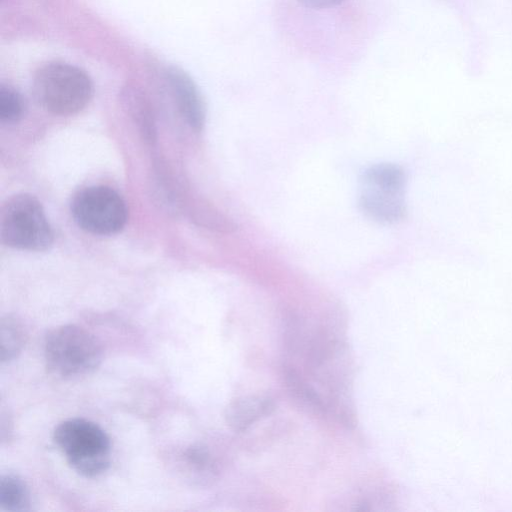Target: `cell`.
<instances>
[{
    "instance_id": "1",
    "label": "cell",
    "mask_w": 512,
    "mask_h": 512,
    "mask_svg": "<svg viewBox=\"0 0 512 512\" xmlns=\"http://www.w3.org/2000/svg\"><path fill=\"white\" fill-rule=\"evenodd\" d=\"M33 90L38 103L49 113L73 115L91 101L94 86L82 68L61 61H50L35 72Z\"/></svg>"
},
{
    "instance_id": "2",
    "label": "cell",
    "mask_w": 512,
    "mask_h": 512,
    "mask_svg": "<svg viewBox=\"0 0 512 512\" xmlns=\"http://www.w3.org/2000/svg\"><path fill=\"white\" fill-rule=\"evenodd\" d=\"M44 358L53 376L70 380L93 372L101 362L102 351L89 331L74 324H65L47 333Z\"/></svg>"
},
{
    "instance_id": "3",
    "label": "cell",
    "mask_w": 512,
    "mask_h": 512,
    "mask_svg": "<svg viewBox=\"0 0 512 512\" xmlns=\"http://www.w3.org/2000/svg\"><path fill=\"white\" fill-rule=\"evenodd\" d=\"M53 440L69 465L82 476H98L110 464V439L90 420L70 418L62 421L53 432Z\"/></svg>"
},
{
    "instance_id": "4",
    "label": "cell",
    "mask_w": 512,
    "mask_h": 512,
    "mask_svg": "<svg viewBox=\"0 0 512 512\" xmlns=\"http://www.w3.org/2000/svg\"><path fill=\"white\" fill-rule=\"evenodd\" d=\"M0 236L6 246L26 251L48 250L54 240L52 227L41 203L26 193L15 194L3 203Z\"/></svg>"
},
{
    "instance_id": "5",
    "label": "cell",
    "mask_w": 512,
    "mask_h": 512,
    "mask_svg": "<svg viewBox=\"0 0 512 512\" xmlns=\"http://www.w3.org/2000/svg\"><path fill=\"white\" fill-rule=\"evenodd\" d=\"M406 175L395 164L381 163L369 167L362 178L360 207L371 219L394 223L401 220L405 207Z\"/></svg>"
},
{
    "instance_id": "6",
    "label": "cell",
    "mask_w": 512,
    "mask_h": 512,
    "mask_svg": "<svg viewBox=\"0 0 512 512\" xmlns=\"http://www.w3.org/2000/svg\"><path fill=\"white\" fill-rule=\"evenodd\" d=\"M71 213L81 229L102 236L118 233L128 219L123 198L104 185H93L78 191L71 202Z\"/></svg>"
},
{
    "instance_id": "7",
    "label": "cell",
    "mask_w": 512,
    "mask_h": 512,
    "mask_svg": "<svg viewBox=\"0 0 512 512\" xmlns=\"http://www.w3.org/2000/svg\"><path fill=\"white\" fill-rule=\"evenodd\" d=\"M166 75L180 114L191 128L200 131L205 123L206 112L197 85L185 71L178 67H170Z\"/></svg>"
},
{
    "instance_id": "8",
    "label": "cell",
    "mask_w": 512,
    "mask_h": 512,
    "mask_svg": "<svg viewBox=\"0 0 512 512\" xmlns=\"http://www.w3.org/2000/svg\"><path fill=\"white\" fill-rule=\"evenodd\" d=\"M273 410L274 402L270 397L248 395L229 403L225 410V419L232 430L242 432Z\"/></svg>"
},
{
    "instance_id": "9",
    "label": "cell",
    "mask_w": 512,
    "mask_h": 512,
    "mask_svg": "<svg viewBox=\"0 0 512 512\" xmlns=\"http://www.w3.org/2000/svg\"><path fill=\"white\" fill-rule=\"evenodd\" d=\"M0 508L6 512H23L30 508V494L25 482L14 474L0 479Z\"/></svg>"
},
{
    "instance_id": "10",
    "label": "cell",
    "mask_w": 512,
    "mask_h": 512,
    "mask_svg": "<svg viewBox=\"0 0 512 512\" xmlns=\"http://www.w3.org/2000/svg\"><path fill=\"white\" fill-rule=\"evenodd\" d=\"M0 336V359L2 363H8L21 353L25 343V331L16 317L6 315L1 319Z\"/></svg>"
},
{
    "instance_id": "11",
    "label": "cell",
    "mask_w": 512,
    "mask_h": 512,
    "mask_svg": "<svg viewBox=\"0 0 512 512\" xmlns=\"http://www.w3.org/2000/svg\"><path fill=\"white\" fill-rule=\"evenodd\" d=\"M284 379L289 393L301 406L315 413L324 411V404L318 393L304 382L296 370L286 369Z\"/></svg>"
},
{
    "instance_id": "12",
    "label": "cell",
    "mask_w": 512,
    "mask_h": 512,
    "mask_svg": "<svg viewBox=\"0 0 512 512\" xmlns=\"http://www.w3.org/2000/svg\"><path fill=\"white\" fill-rule=\"evenodd\" d=\"M25 111L22 95L12 86H0V121L5 124L18 122Z\"/></svg>"
},
{
    "instance_id": "13",
    "label": "cell",
    "mask_w": 512,
    "mask_h": 512,
    "mask_svg": "<svg viewBox=\"0 0 512 512\" xmlns=\"http://www.w3.org/2000/svg\"><path fill=\"white\" fill-rule=\"evenodd\" d=\"M300 5L314 10L328 9L342 4L346 0H296Z\"/></svg>"
}]
</instances>
